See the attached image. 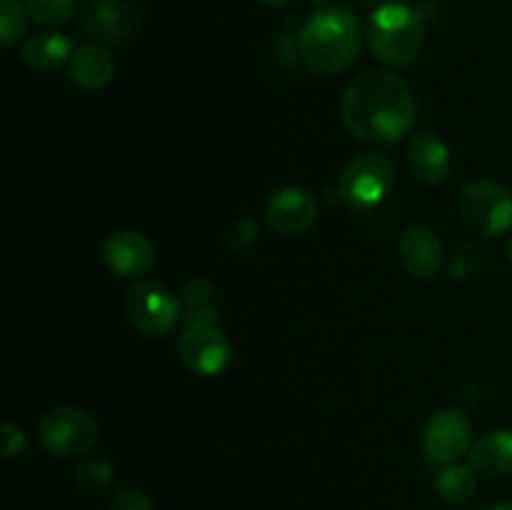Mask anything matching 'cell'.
<instances>
[{
    "label": "cell",
    "instance_id": "obj_1",
    "mask_svg": "<svg viewBox=\"0 0 512 510\" xmlns=\"http://www.w3.org/2000/svg\"><path fill=\"white\" fill-rule=\"evenodd\" d=\"M418 98L403 75L365 70L355 75L340 100V118L353 138L368 145H393L413 130Z\"/></svg>",
    "mask_w": 512,
    "mask_h": 510
},
{
    "label": "cell",
    "instance_id": "obj_2",
    "mask_svg": "<svg viewBox=\"0 0 512 510\" xmlns=\"http://www.w3.org/2000/svg\"><path fill=\"white\" fill-rule=\"evenodd\" d=\"M363 45V28L348 8H320L298 33L300 58L320 78H333L353 65Z\"/></svg>",
    "mask_w": 512,
    "mask_h": 510
},
{
    "label": "cell",
    "instance_id": "obj_3",
    "mask_svg": "<svg viewBox=\"0 0 512 510\" xmlns=\"http://www.w3.org/2000/svg\"><path fill=\"white\" fill-rule=\"evenodd\" d=\"M368 48L380 63L405 68L420 58L425 45V18L420 8L383 3L373 10L365 28Z\"/></svg>",
    "mask_w": 512,
    "mask_h": 510
},
{
    "label": "cell",
    "instance_id": "obj_4",
    "mask_svg": "<svg viewBox=\"0 0 512 510\" xmlns=\"http://www.w3.org/2000/svg\"><path fill=\"white\" fill-rule=\"evenodd\" d=\"M183 300L158 280H135L123 295V315L143 338H163L183 320Z\"/></svg>",
    "mask_w": 512,
    "mask_h": 510
},
{
    "label": "cell",
    "instance_id": "obj_5",
    "mask_svg": "<svg viewBox=\"0 0 512 510\" xmlns=\"http://www.w3.org/2000/svg\"><path fill=\"white\" fill-rule=\"evenodd\" d=\"M395 188V168L388 155L360 153L345 165L338 180V195L350 210L368 213L388 200Z\"/></svg>",
    "mask_w": 512,
    "mask_h": 510
},
{
    "label": "cell",
    "instance_id": "obj_6",
    "mask_svg": "<svg viewBox=\"0 0 512 510\" xmlns=\"http://www.w3.org/2000/svg\"><path fill=\"white\" fill-rule=\"evenodd\" d=\"M458 213L470 233L500 238L512 230V193L493 180H473L460 190Z\"/></svg>",
    "mask_w": 512,
    "mask_h": 510
},
{
    "label": "cell",
    "instance_id": "obj_7",
    "mask_svg": "<svg viewBox=\"0 0 512 510\" xmlns=\"http://www.w3.org/2000/svg\"><path fill=\"white\" fill-rule=\"evenodd\" d=\"M100 425L93 413L78 405L50 408L38 423V440L55 458L85 455L98 445Z\"/></svg>",
    "mask_w": 512,
    "mask_h": 510
},
{
    "label": "cell",
    "instance_id": "obj_8",
    "mask_svg": "<svg viewBox=\"0 0 512 510\" xmlns=\"http://www.w3.org/2000/svg\"><path fill=\"white\" fill-rule=\"evenodd\" d=\"M145 15L143 0H80L78 20L95 45H115L140 28Z\"/></svg>",
    "mask_w": 512,
    "mask_h": 510
},
{
    "label": "cell",
    "instance_id": "obj_9",
    "mask_svg": "<svg viewBox=\"0 0 512 510\" xmlns=\"http://www.w3.org/2000/svg\"><path fill=\"white\" fill-rule=\"evenodd\" d=\"M178 358L190 373L213 378L233 360V345L218 325H185L178 335Z\"/></svg>",
    "mask_w": 512,
    "mask_h": 510
},
{
    "label": "cell",
    "instance_id": "obj_10",
    "mask_svg": "<svg viewBox=\"0 0 512 510\" xmlns=\"http://www.w3.org/2000/svg\"><path fill=\"white\" fill-rule=\"evenodd\" d=\"M420 443H423L425 458L433 465L458 463L465 453H470L473 428L460 410L445 408L425 420Z\"/></svg>",
    "mask_w": 512,
    "mask_h": 510
},
{
    "label": "cell",
    "instance_id": "obj_11",
    "mask_svg": "<svg viewBox=\"0 0 512 510\" xmlns=\"http://www.w3.org/2000/svg\"><path fill=\"white\" fill-rule=\"evenodd\" d=\"M265 218L278 235L298 238V235L310 233L318 223L320 200L313 190L288 185L270 195L268 205H265Z\"/></svg>",
    "mask_w": 512,
    "mask_h": 510
},
{
    "label": "cell",
    "instance_id": "obj_12",
    "mask_svg": "<svg viewBox=\"0 0 512 510\" xmlns=\"http://www.w3.org/2000/svg\"><path fill=\"white\" fill-rule=\"evenodd\" d=\"M100 258L118 278H140L155 265V248L140 230H115L100 245Z\"/></svg>",
    "mask_w": 512,
    "mask_h": 510
},
{
    "label": "cell",
    "instance_id": "obj_13",
    "mask_svg": "<svg viewBox=\"0 0 512 510\" xmlns=\"http://www.w3.org/2000/svg\"><path fill=\"white\" fill-rule=\"evenodd\" d=\"M398 260L415 280H433L443 270L445 248L438 233L423 223H413L403 230L398 243Z\"/></svg>",
    "mask_w": 512,
    "mask_h": 510
},
{
    "label": "cell",
    "instance_id": "obj_14",
    "mask_svg": "<svg viewBox=\"0 0 512 510\" xmlns=\"http://www.w3.org/2000/svg\"><path fill=\"white\" fill-rule=\"evenodd\" d=\"M408 163L425 185H440L450 175V148L433 130H418L408 143Z\"/></svg>",
    "mask_w": 512,
    "mask_h": 510
},
{
    "label": "cell",
    "instance_id": "obj_15",
    "mask_svg": "<svg viewBox=\"0 0 512 510\" xmlns=\"http://www.w3.org/2000/svg\"><path fill=\"white\" fill-rule=\"evenodd\" d=\"M20 58L35 73H55L73 58V43L68 35L43 30V33L28 35L20 45Z\"/></svg>",
    "mask_w": 512,
    "mask_h": 510
},
{
    "label": "cell",
    "instance_id": "obj_16",
    "mask_svg": "<svg viewBox=\"0 0 512 510\" xmlns=\"http://www.w3.org/2000/svg\"><path fill=\"white\" fill-rule=\"evenodd\" d=\"M115 78V58L103 45H85L70 58V80L85 93L108 88Z\"/></svg>",
    "mask_w": 512,
    "mask_h": 510
},
{
    "label": "cell",
    "instance_id": "obj_17",
    "mask_svg": "<svg viewBox=\"0 0 512 510\" xmlns=\"http://www.w3.org/2000/svg\"><path fill=\"white\" fill-rule=\"evenodd\" d=\"M470 463L488 478L512 473V430H490L470 445Z\"/></svg>",
    "mask_w": 512,
    "mask_h": 510
},
{
    "label": "cell",
    "instance_id": "obj_18",
    "mask_svg": "<svg viewBox=\"0 0 512 510\" xmlns=\"http://www.w3.org/2000/svg\"><path fill=\"white\" fill-rule=\"evenodd\" d=\"M435 490H438L440 498L450 505H463L478 490V475L473 468L463 463H450L443 465V470L435 478Z\"/></svg>",
    "mask_w": 512,
    "mask_h": 510
},
{
    "label": "cell",
    "instance_id": "obj_19",
    "mask_svg": "<svg viewBox=\"0 0 512 510\" xmlns=\"http://www.w3.org/2000/svg\"><path fill=\"white\" fill-rule=\"evenodd\" d=\"M115 480V468L108 463V460H83L78 468L73 470V483L75 488L80 490L88 498H98V495L108 493L110 485Z\"/></svg>",
    "mask_w": 512,
    "mask_h": 510
},
{
    "label": "cell",
    "instance_id": "obj_20",
    "mask_svg": "<svg viewBox=\"0 0 512 510\" xmlns=\"http://www.w3.org/2000/svg\"><path fill=\"white\" fill-rule=\"evenodd\" d=\"M30 10L23 0H0V45L13 48L28 35Z\"/></svg>",
    "mask_w": 512,
    "mask_h": 510
},
{
    "label": "cell",
    "instance_id": "obj_21",
    "mask_svg": "<svg viewBox=\"0 0 512 510\" xmlns=\"http://www.w3.org/2000/svg\"><path fill=\"white\" fill-rule=\"evenodd\" d=\"M78 0H28V10L33 23L55 30L70 23L78 13Z\"/></svg>",
    "mask_w": 512,
    "mask_h": 510
},
{
    "label": "cell",
    "instance_id": "obj_22",
    "mask_svg": "<svg viewBox=\"0 0 512 510\" xmlns=\"http://www.w3.org/2000/svg\"><path fill=\"white\" fill-rule=\"evenodd\" d=\"M485 260H488V250L480 243H465L455 250L453 260H450V275L455 280H468L473 278L478 270L485 268Z\"/></svg>",
    "mask_w": 512,
    "mask_h": 510
},
{
    "label": "cell",
    "instance_id": "obj_23",
    "mask_svg": "<svg viewBox=\"0 0 512 510\" xmlns=\"http://www.w3.org/2000/svg\"><path fill=\"white\" fill-rule=\"evenodd\" d=\"M215 293V283L208 275H193L183 283L180 288V300H183V308H195V305L210 303Z\"/></svg>",
    "mask_w": 512,
    "mask_h": 510
},
{
    "label": "cell",
    "instance_id": "obj_24",
    "mask_svg": "<svg viewBox=\"0 0 512 510\" xmlns=\"http://www.w3.org/2000/svg\"><path fill=\"white\" fill-rule=\"evenodd\" d=\"M255 240H258V225H255L253 218L243 215V218H238L233 225H230V230H228L230 250H235V253H238V250L250 248Z\"/></svg>",
    "mask_w": 512,
    "mask_h": 510
},
{
    "label": "cell",
    "instance_id": "obj_25",
    "mask_svg": "<svg viewBox=\"0 0 512 510\" xmlns=\"http://www.w3.org/2000/svg\"><path fill=\"white\" fill-rule=\"evenodd\" d=\"M0 440H3V458L5 460L18 458V455L25 450V445H28V438H25L23 428H20V425H15L13 420H3V425H0Z\"/></svg>",
    "mask_w": 512,
    "mask_h": 510
},
{
    "label": "cell",
    "instance_id": "obj_26",
    "mask_svg": "<svg viewBox=\"0 0 512 510\" xmlns=\"http://www.w3.org/2000/svg\"><path fill=\"white\" fill-rule=\"evenodd\" d=\"M108 510H155L148 495L140 488H123L113 495Z\"/></svg>",
    "mask_w": 512,
    "mask_h": 510
},
{
    "label": "cell",
    "instance_id": "obj_27",
    "mask_svg": "<svg viewBox=\"0 0 512 510\" xmlns=\"http://www.w3.org/2000/svg\"><path fill=\"white\" fill-rule=\"evenodd\" d=\"M183 320L188 325H215L220 320V310L213 303L195 305V308L183 310Z\"/></svg>",
    "mask_w": 512,
    "mask_h": 510
},
{
    "label": "cell",
    "instance_id": "obj_28",
    "mask_svg": "<svg viewBox=\"0 0 512 510\" xmlns=\"http://www.w3.org/2000/svg\"><path fill=\"white\" fill-rule=\"evenodd\" d=\"M460 395H463V398H460V400H463V405H475L480 400V385L470 380V383L463 385Z\"/></svg>",
    "mask_w": 512,
    "mask_h": 510
},
{
    "label": "cell",
    "instance_id": "obj_29",
    "mask_svg": "<svg viewBox=\"0 0 512 510\" xmlns=\"http://www.w3.org/2000/svg\"><path fill=\"white\" fill-rule=\"evenodd\" d=\"M263 5H268V8H283V5H288L290 0H260Z\"/></svg>",
    "mask_w": 512,
    "mask_h": 510
},
{
    "label": "cell",
    "instance_id": "obj_30",
    "mask_svg": "<svg viewBox=\"0 0 512 510\" xmlns=\"http://www.w3.org/2000/svg\"><path fill=\"white\" fill-rule=\"evenodd\" d=\"M490 510H512V500H508V503H498L495 508H490Z\"/></svg>",
    "mask_w": 512,
    "mask_h": 510
},
{
    "label": "cell",
    "instance_id": "obj_31",
    "mask_svg": "<svg viewBox=\"0 0 512 510\" xmlns=\"http://www.w3.org/2000/svg\"><path fill=\"white\" fill-rule=\"evenodd\" d=\"M505 253H508V260H510V265H512V238L508 240V248H505Z\"/></svg>",
    "mask_w": 512,
    "mask_h": 510
},
{
    "label": "cell",
    "instance_id": "obj_32",
    "mask_svg": "<svg viewBox=\"0 0 512 510\" xmlns=\"http://www.w3.org/2000/svg\"><path fill=\"white\" fill-rule=\"evenodd\" d=\"M310 3H315V5H330V3H333V0H310Z\"/></svg>",
    "mask_w": 512,
    "mask_h": 510
},
{
    "label": "cell",
    "instance_id": "obj_33",
    "mask_svg": "<svg viewBox=\"0 0 512 510\" xmlns=\"http://www.w3.org/2000/svg\"><path fill=\"white\" fill-rule=\"evenodd\" d=\"M358 3H363V5H368V3H373V0H358Z\"/></svg>",
    "mask_w": 512,
    "mask_h": 510
}]
</instances>
